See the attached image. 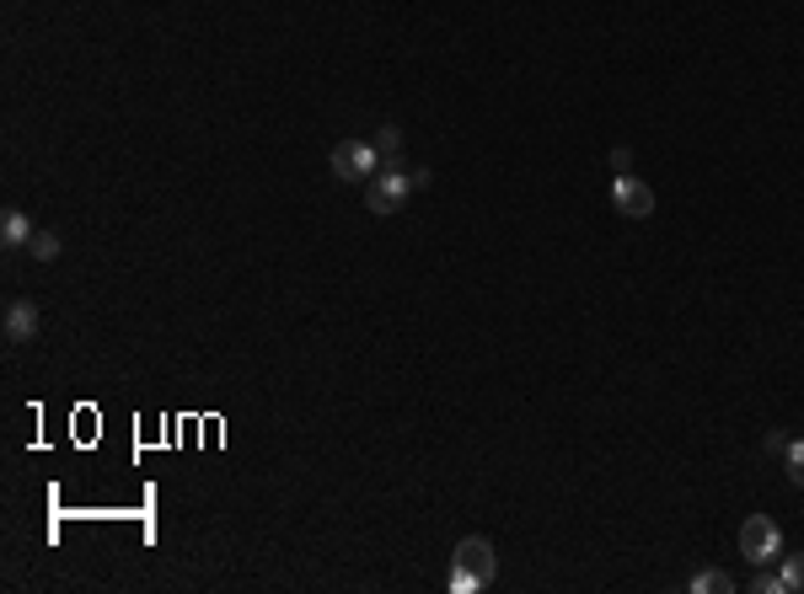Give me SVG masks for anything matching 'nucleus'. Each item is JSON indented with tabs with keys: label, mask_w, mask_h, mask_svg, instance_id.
<instances>
[{
	"label": "nucleus",
	"mask_w": 804,
	"mask_h": 594,
	"mask_svg": "<svg viewBox=\"0 0 804 594\" xmlns=\"http://www.w3.org/2000/svg\"><path fill=\"white\" fill-rule=\"evenodd\" d=\"M419 188H430V167H402V172H375L365 188V204L371 214H398Z\"/></svg>",
	"instance_id": "nucleus-2"
},
{
	"label": "nucleus",
	"mask_w": 804,
	"mask_h": 594,
	"mask_svg": "<svg viewBox=\"0 0 804 594\" xmlns=\"http://www.w3.org/2000/svg\"><path fill=\"white\" fill-rule=\"evenodd\" d=\"M751 594H788V590H783V573H767V567H756V578H751Z\"/></svg>",
	"instance_id": "nucleus-12"
},
{
	"label": "nucleus",
	"mask_w": 804,
	"mask_h": 594,
	"mask_svg": "<svg viewBox=\"0 0 804 594\" xmlns=\"http://www.w3.org/2000/svg\"><path fill=\"white\" fill-rule=\"evenodd\" d=\"M499 578V557L489 535H466L456 546V567H451V594H478Z\"/></svg>",
	"instance_id": "nucleus-1"
},
{
	"label": "nucleus",
	"mask_w": 804,
	"mask_h": 594,
	"mask_svg": "<svg viewBox=\"0 0 804 594\" xmlns=\"http://www.w3.org/2000/svg\"><path fill=\"white\" fill-rule=\"evenodd\" d=\"M38 332V305L32 300H11L6 305V343H32Z\"/></svg>",
	"instance_id": "nucleus-6"
},
{
	"label": "nucleus",
	"mask_w": 804,
	"mask_h": 594,
	"mask_svg": "<svg viewBox=\"0 0 804 594\" xmlns=\"http://www.w3.org/2000/svg\"><path fill=\"white\" fill-rule=\"evenodd\" d=\"M328 167H333L339 182H371L381 172V150L371 140H339L333 155H328Z\"/></svg>",
	"instance_id": "nucleus-3"
},
{
	"label": "nucleus",
	"mask_w": 804,
	"mask_h": 594,
	"mask_svg": "<svg viewBox=\"0 0 804 594\" xmlns=\"http://www.w3.org/2000/svg\"><path fill=\"white\" fill-rule=\"evenodd\" d=\"M612 204H617V214H627V220H650L654 188L650 182H639L633 172H622V178H612Z\"/></svg>",
	"instance_id": "nucleus-5"
},
{
	"label": "nucleus",
	"mask_w": 804,
	"mask_h": 594,
	"mask_svg": "<svg viewBox=\"0 0 804 594\" xmlns=\"http://www.w3.org/2000/svg\"><path fill=\"white\" fill-rule=\"evenodd\" d=\"M741 557H751L756 567H767L783 557V531H777L767 514H751L741 525Z\"/></svg>",
	"instance_id": "nucleus-4"
},
{
	"label": "nucleus",
	"mask_w": 804,
	"mask_h": 594,
	"mask_svg": "<svg viewBox=\"0 0 804 594\" xmlns=\"http://www.w3.org/2000/svg\"><path fill=\"white\" fill-rule=\"evenodd\" d=\"M612 167H617V178H622V172L633 167V150H627V145H617V150H612Z\"/></svg>",
	"instance_id": "nucleus-13"
},
{
	"label": "nucleus",
	"mask_w": 804,
	"mask_h": 594,
	"mask_svg": "<svg viewBox=\"0 0 804 594\" xmlns=\"http://www.w3.org/2000/svg\"><path fill=\"white\" fill-rule=\"evenodd\" d=\"M28 241H32V220L22 209H6V214H0V246L17 252V246H28Z\"/></svg>",
	"instance_id": "nucleus-7"
},
{
	"label": "nucleus",
	"mask_w": 804,
	"mask_h": 594,
	"mask_svg": "<svg viewBox=\"0 0 804 594\" xmlns=\"http://www.w3.org/2000/svg\"><path fill=\"white\" fill-rule=\"evenodd\" d=\"M783 466H788V482H794V487H804V440H788V450H783Z\"/></svg>",
	"instance_id": "nucleus-11"
},
{
	"label": "nucleus",
	"mask_w": 804,
	"mask_h": 594,
	"mask_svg": "<svg viewBox=\"0 0 804 594\" xmlns=\"http://www.w3.org/2000/svg\"><path fill=\"white\" fill-rule=\"evenodd\" d=\"M686 590H692V594H730V590H735V578H730L724 567H703V573H692V578H686Z\"/></svg>",
	"instance_id": "nucleus-8"
},
{
	"label": "nucleus",
	"mask_w": 804,
	"mask_h": 594,
	"mask_svg": "<svg viewBox=\"0 0 804 594\" xmlns=\"http://www.w3.org/2000/svg\"><path fill=\"white\" fill-rule=\"evenodd\" d=\"M28 252L38 258V263H54V258H60V236H54V231H32Z\"/></svg>",
	"instance_id": "nucleus-10"
},
{
	"label": "nucleus",
	"mask_w": 804,
	"mask_h": 594,
	"mask_svg": "<svg viewBox=\"0 0 804 594\" xmlns=\"http://www.w3.org/2000/svg\"><path fill=\"white\" fill-rule=\"evenodd\" d=\"M777 573H783V590L800 594L804 590V552H794V557H777Z\"/></svg>",
	"instance_id": "nucleus-9"
}]
</instances>
